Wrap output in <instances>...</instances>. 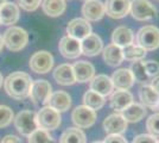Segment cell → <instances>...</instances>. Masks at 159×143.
<instances>
[{"mask_svg":"<svg viewBox=\"0 0 159 143\" xmlns=\"http://www.w3.org/2000/svg\"><path fill=\"white\" fill-rule=\"evenodd\" d=\"M32 85L31 76L25 72H13L4 79V88L11 98L23 100L29 97Z\"/></svg>","mask_w":159,"mask_h":143,"instance_id":"1","label":"cell"},{"mask_svg":"<svg viewBox=\"0 0 159 143\" xmlns=\"http://www.w3.org/2000/svg\"><path fill=\"white\" fill-rule=\"evenodd\" d=\"M2 40L4 45H6L8 50L16 53L26 47L29 42V34L19 26H11L4 32Z\"/></svg>","mask_w":159,"mask_h":143,"instance_id":"2","label":"cell"},{"mask_svg":"<svg viewBox=\"0 0 159 143\" xmlns=\"http://www.w3.org/2000/svg\"><path fill=\"white\" fill-rule=\"evenodd\" d=\"M14 126L18 130L21 136L29 137L33 131L38 129L37 125V117H36V112H33L31 110H24L20 111L13 119Z\"/></svg>","mask_w":159,"mask_h":143,"instance_id":"3","label":"cell"},{"mask_svg":"<svg viewBox=\"0 0 159 143\" xmlns=\"http://www.w3.org/2000/svg\"><path fill=\"white\" fill-rule=\"evenodd\" d=\"M37 117V125L38 129H43L50 131V130H56L61 125L62 117L58 111L53 110L50 106H44L36 113Z\"/></svg>","mask_w":159,"mask_h":143,"instance_id":"4","label":"cell"},{"mask_svg":"<svg viewBox=\"0 0 159 143\" xmlns=\"http://www.w3.org/2000/svg\"><path fill=\"white\" fill-rule=\"evenodd\" d=\"M137 44L143 49L156 50L159 48V29L153 25H146L137 32Z\"/></svg>","mask_w":159,"mask_h":143,"instance_id":"5","label":"cell"},{"mask_svg":"<svg viewBox=\"0 0 159 143\" xmlns=\"http://www.w3.org/2000/svg\"><path fill=\"white\" fill-rule=\"evenodd\" d=\"M51 93H52L51 83L48 80L39 79V80L32 81L29 97L34 105H47Z\"/></svg>","mask_w":159,"mask_h":143,"instance_id":"6","label":"cell"},{"mask_svg":"<svg viewBox=\"0 0 159 143\" xmlns=\"http://www.w3.org/2000/svg\"><path fill=\"white\" fill-rule=\"evenodd\" d=\"M129 12L134 19L140 21H151L157 17V8L148 0H131Z\"/></svg>","mask_w":159,"mask_h":143,"instance_id":"7","label":"cell"},{"mask_svg":"<svg viewBox=\"0 0 159 143\" xmlns=\"http://www.w3.org/2000/svg\"><path fill=\"white\" fill-rule=\"evenodd\" d=\"M32 72L37 74H45L50 72L53 67V56L47 50L36 51L30 59L29 63Z\"/></svg>","mask_w":159,"mask_h":143,"instance_id":"8","label":"cell"},{"mask_svg":"<svg viewBox=\"0 0 159 143\" xmlns=\"http://www.w3.org/2000/svg\"><path fill=\"white\" fill-rule=\"evenodd\" d=\"M71 119L79 129H88L94 125L96 121V111L89 109L84 105H80L74 109Z\"/></svg>","mask_w":159,"mask_h":143,"instance_id":"9","label":"cell"},{"mask_svg":"<svg viewBox=\"0 0 159 143\" xmlns=\"http://www.w3.org/2000/svg\"><path fill=\"white\" fill-rule=\"evenodd\" d=\"M66 34L75 40L82 41L92 34V25L84 18H75L66 25Z\"/></svg>","mask_w":159,"mask_h":143,"instance_id":"10","label":"cell"},{"mask_svg":"<svg viewBox=\"0 0 159 143\" xmlns=\"http://www.w3.org/2000/svg\"><path fill=\"white\" fill-rule=\"evenodd\" d=\"M131 8V0H106L105 11L113 19H121L128 14Z\"/></svg>","mask_w":159,"mask_h":143,"instance_id":"11","label":"cell"},{"mask_svg":"<svg viewBox=\"0 0 159 143\" xmlns=\"http://www.w3.org/2000/svg\"><path fill=\"white\" fill-rule=\"evenodd\" d=\"M82 14L87 21H98L105 14V4L100 0H88L82 6Z\"/></svg>","mask_w":159,"mask_h":143,"instance_id":"12","label":"cell"},{"mask_svg":"<svg viewBox=\"0 0 159 143\" xmlns=\"http://www.w3.org/2000/svg\"><path fill=\"white\" fill-rule=\"evenodd\" d=\"M126 119L120 113H113L103 121V129L108 135H122L127 130Z\"/></svg>","mask_w":159,"mask_h":143,"instance_id":"13","label":"cell"},{"mask_svg":"<svg viewBox=\"0 0 159 143\" xmlns=\"http://www.w3.org/2000/svg\"><path fill=\"white\" fill-rule=\"evenodd\" d=\"M58 49L62 56H64L66 59H77L81 53V41L75 40L70 36H64L61 38L58 43Z\"/></svg>","mask_w":159,"mask_h":143,"instance_id":"14","label":"cell"},{"mask_svg":"<svg viewBox=\"0 0 159 143\" xmlns=\"http://www.w3.org/2000/svg\"><path fill=\"white\" fill-rule=\"evenodd\" d=\"M113 87L119 91H128L134 83V78L129 68H120L113 73L112 78Z\"/></svg>","mask_w":159,"mask_h":143,"instance_id":"15","label":"cell"},{"mask_svg":"<svg viewBox=\"0 0 159 143\" xmlns=\"http://www.w3.org/2000/svg\"><path fill=\"white\" fill-rule=\"evenodd\" d=\"M103 50V42L99 35L90 34L81 41V53L86 56H96Z\"/></svg>","mask_w":159,"mask_h":143,"instance_id":"16","label":"cell"},{"mask_svg":"<svg viewBox=\"0 0 159 143\" xmlns=\"http://www.w3.org/2000/svg\"><path fill=\"white\" fill-rule=\"evenodd\" d=\"M45 106H50L58 112H66L71 106V97L66 91H56L52 92Z\"/></svg>","mask_w":159,"mask_h":143,"instance_id":"17","label":"cell"},{"mask_svg":"<svg viewBox=\"0 0 159 143\" xmlns=\"http://www.w3.org/2000/svg\"><path fill=\"white\" fill-rule=\"evenodd\" d=\"M89 87H90V91H93V92L102 95V97L111 95L113 93V89H114L111 78L105 74H99L94 76L90 80Z\"/></svg>","mask_w":159,"mask_h":143,"instance_id":"18","label":"cell"},{"mask_svg":"<svg viewBox=\"0 0 159 143\" xmlns=\"http://www.w3.org/2000/svg\"><path fill=\"white\" fill-rule=\"evenodd\" d=\"M132 102H133V95L128 91H119V89H116L115 92H113L111 94V99H109L111 107L116 113H120L121 111H124Z\"/></svg>","mask_w":159,"mask_h":143,"instance_id":"19","label":"cell"},{"mask_svg":"<svg viewBox=\"0 0 159 143\" xmlns=\"http://www.w3.org/2000/svg\"><path fill=\"white\" fill-rule=\"evenodd\" d=\"M73 70L76 82H88L90 81L95 75V68L90 62L77 61L73 64Z\"/></svg>","mask_w":159,"mask_h":143,"instance_id":"20","label":"cell"},{"mask_svg":"<svg viewBox=\"0 0 159 143\" xmlns=\"http://www.w3.org/2000/svg\"><path fill=\"white\" fill-rule=\"evenodd\" d=\"M53 79L57 83L62 86H70L76 82L75 75H74L73 66L69 63H63L56 67L53 70Z\"/></svg>","mask_w":159,"mask_h":143,"instance_id":"21","label":"cell"},{"mask_svg":"<svg viewBox=\"0 0 159 143\" xmlns=\"http://www.w3.org/2000/svg\"><path fill=\"white\" fill-rule=\"evenodd\" d=\"M20 11L19 6L14 2L7 1L4 6L0 8V21L2 25H12L19 21Z\"/></svg>","mask_w":159,"mask_h":143,"instance_id":"22","label":"cell"},{"mask_svg":"<svg viewBox=\"0 0 159 143\" xmlns=\"http://www.w3.org/2000/svg\"><path fill=\"white\" fill-rule=\"evenodd\" d=\"M113 44L118 45L120 48H126L133 44L134 42V34L133 31L127 26H118L112 35Z\"/></svg>","mask_w":159,"mask_h":143,"instance_id":"23","label":"cell"},{"mask_svg":"<svg viewBox=\"0 0 159 143\" xmlns=\"http://www.w3.org/2000/svg\"><path fill=\"white\" fill-rule=\"evenodd\" d=\"M103 60L108 66L111 67H116L120 66L124 61V53H122V48L118 47L115 44H108L103 49Z\"/></svg>","mask_w":159,"mask_h":143,"instance_id":"24","label":"cell"},{"mask_svg":"<svg viewBox=\"0 0 159 143\" xmlns=\"http://www.w3.org/2000/svg\"><path fill=\"white\" fill-rule=\"evenodd\" d=\"M139 98L144 107H151V109L159 107V94L148 85H145L140 88Z\"/></svg>","mask_w":159,"mask_h":143,"instance_id":"25","label":"cell"},{"mask_svg":"<svg viewBox=\"0 0 159 143\" xmlns=\"http://www.w3.org/2000/svg\"><path fill=\"white\" fill-rule=\"evenodd\" d=\"M120 115L126 119L127 123L140 122L146 116V107H144L141 104H138V102H132L124 111H121Z\"/></svg>","mask_w":159,"mask_h":143,"instance_id":"26","label":"cell"},{"mask_svg":"<svg viewBox=\"0 0 159 143\" xmlns=\"http://www.w3.org/2000/svg\"><path fill=\"white\" fill-rule=\"evenodd\" d=\"M66 8V0H43L42 10L49 17H60Z\"/></svg>","mask_w":159,"mask_h":143,"instance_id":"27","label":"cell"},{"mask_svg":"<svg viewBox=\"0 0 159 143\" xmlns=\"http://www.w3.org/2000/svg\"><path fill=\"white\" fill-rule=\"evenodd\" d=\"M86 135L79 128H69L61 135L60 143H86Z\"/></svg>","mask_w":159,"mask_h":143,"instance_id":"28","label":"cell"},{"mask_svg":"<svg viewBox=\"0 0 159 143\" xmlns=\"http://www.w3.org/2000/svg\"><path fill=\"white\" fill-rule=\"evenodd\" d=\"M83 102H84V106L94 110V111H98L105 105L106 100H105V97H102V95L98 94V93L89 89L83 95Z\"/></svg>","mask_w":159,"mask_h":143,"instance_id":"29","label":"cell"},{"mask_svg":"<svg viewBox=\"0 0 159 143\" xmlns=\"http://www.w3.org/2000/svg\"><path fill=\"white\" fill-rule=\"evenodd\" d=\"M122 53H124V60H127V61L131 62L141 61L146 56L145 49H143L138 44H134V43L128 45V47L124 48Z\"/></svg>","mask_w":159,"mask_h":143,"instance_id":"30","label":"cell"},{"mask_svg":"<svg viewBox=\"0 0 159 143\" xmlns=\"http://www.w3.org/2000/svg\"><path fill=\"white\" fill-rule=\"evenodd\" d=\"M131 72L134 78V81H138L140 83H146V82L151 81V78L147 75L145 69V64L144 61H135L132 62V66H131Z\"/></svg>","mask_w":159,"mask_h":143,"instance_id":"31","label":"cell"},{"mask_svg":"<svg viewBox=\"0 0 159 143\" xmlns=\"http://www.w3.org/2000/svg\"><path fill=\"white\" fill-rule=\"evenodd\" d=\"M27 141L29 143H55V138L47 130L37 129L29 136Z\"/></svg>","mask_w":159,"mask_h":143,"instance_id":"32","label":"cell"},{"mask_svg":"<svg viewBox=\"0 0 159 143\" xmlns=\"http://www.w3.org/2000/svg\"><path fill=\"white\" fill-rule=\"evenodd\" d=\"M14 119L13 110L6 105H0V128H6Z\"/></svg>","mask_w":159,"mask_h":143,"instance_id":"33","label":"cell"},{"mask_svg":"<svg viewBox=\"0 0 159 143\" xmlns=\"http://www.w3.org/2000/svg\"><path fill=\"white\" fill-rule=\"evenodd\" d=\"M146 129L148 131V135L154 138H159V113H154L148 117L146 122Z\"/></svg>","mask_w":159,"mask_h":143,"instance_id":"34","label":"cell"},{"mask_svg":"<svg viewBox=\"0 0 159 143\" xmlns=\"http://www.w3.org/2000/svg\"><path fill=\"white\" fill-rule=\"evenodd\" d=\"M17 4L23 10L27 12H32L42 5V0H17Z\"/></svg>","mask_w":159,"mask_h":143,"instance_id":"35","label":"cell"},{"mask_svg":"<svg viewBox=\"0 0 159 143\" xmlns=\"http://www.w3.org/2000/svg\"><path fill=\"white\" fill-rule=\"evenodd\" d=\"M144 64H145L146 73H147V75L151 78V80H152L153 78L158 76L159 75V62L150 60V61L144 62Z\"/></svg>","mask_w":159,"mask_h":143,"instance_id":"36","label":"cell"},{"mask_svg":"<svg viewBox=\"0 0 159 143\" xmlns=\"http://www.w3.org/2000/svg\"><path fill=\"white\" fill-rule=\"evenodd\" d=\"M132 143H157V138H154L148 134H141L134 137Z\"/></svg>","mask_w":159,"mask_h":143,"instance_id":"37","label":"cell"},{"mask_svg":"<svg viewBox=\"0 0 159 143\" xmlns=\"http://www.w3.org/2000/svg\"><path fill=\"white\" fill-rule=\"evenodd\" d=\"M103 143H127V140L121 135H108Z\"/></svg>","mask_w":159,"mask_h":143,"instance_id":"38","label":"cell"},{"mask_svg":"<svg viewBox=\"0 0 159 143\" xmlns=\"http://www.w3.org/2000/svg\"><path fill=\"white\" fill-rule=\"evenodd\" d=\"M1 143H23V141L16 135H6L2 138Z\"/></svg>","mask_w":159,"mask_h":143,"instance_id":"39","label":"cell"},{"mask_svg":"<svg viewBox=\"0 0 159 143\" xmlns=\"http://www.w3.org/2000/svg\"><path fill=\"white\" fill-rule=\"evenodd\" d=\"M150 86L159 94V75L156 76V78H153L152 80H151V85Z\"/></svg>","mask_w":159,"mask_h":143,"instance_id":"40","label":"cell"},{"mask_svg":"<svg viewBox=\"0 0 159 143\" xmlns=\"http://www.w3.org/2000/svg\"><path fill=\"white\" fill-rule=\"evenodd\" d=\"M2 48H4V40H2V35L0 34V53H1Z\"/></svg>","mask_w":159,"mask_h":143,"instance_id":"41","label":"cell"},{"mask_svg":"<svg viewBox=\"0 0 159 143\" xmlns=\"http://www.w3.org/2000/svg\"><path fill=\"white\" fill-rule=\"evenodd\" d=\"M6 2H7V0H0V8L4 6V5L6 4Z\"/></svg>","mask_w":159,"mask_h":143,"instance_id":"42","label":"cell"},{"mask_svg":"<svg viewBox=\"0 0 159 143\" xmlns=\"http://www.w3.org/2000/svg\"><path fill=\"white\" fill-rule=\"evenodd\" d=\"M2 83H4V78H2V74L0 73V87L2 86Z\"/></svg>","mask_w":159,"mask_h":143,"instance_id":"43","label":"cell"},{"mask_svg":"<svg viewBox=\"0 0 159 143\" xmlns=\"http://www.w3.org/2000/svg\"><path fill=\"white\" fill-rule=\"evenodd\" d=\"M92 143H103V142H100V141H95V142H92Z\"/></svg>","mask_w":159,"mask_h":143,"instance_id":"44","label":"cell"},{"mask_svg":"<svg viewBox=\"0 0 159 143\" xmlns=\"http://www.w3.org/2000/svg\"><path fill=\"white\" fill-rule=\"evenodd\" d=\"M0 25H1V21H0Z\"/></svg>","mask_w":159,"mask_h":143,"instance_id":"45","label":"cell"},{"mask_svg":"<svg viewBox=\"0 0 159 143\" xmlns=\"http://www.w3.org/2000/svg\"><path fill=\"white\" fill-rule=\"evenodd\" d=\"M157 143H159V141H157Z\"/></svg>","mask_w":159,"mask_h":143,"instance_id":"46","label":"cell"},{"mask_svg":"<svg viewBox=\"0 0 159 143\" xmlns=\"http://www.w3.org/2000/svg\"><path fill=\"white\" fill-rule=\"evenodd\" d=\"M86 1H88V0H86Z\"/></svg>","mask_w":159,"mask_h":143,"instance_id":"47","label":"cell"}]
</instances>
